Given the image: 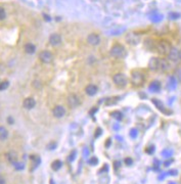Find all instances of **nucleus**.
I'll return each instance as SVG.
<instances>
[{
	"label": "nucleus",
	"instance_id": "obj_1",
	"mask_svg": "<svg viewBox=\"0 0 181 184\" xmlns=\"http://www.w3.org/2000/svg\"><path fill=\"white\" fill-rule=\"evenodd\" d=\"M130 81L131 84L135 87H139L142 86L145 81V75L141 71L139 70H134L131 72V76H130Z\"/></svg>",
	"mask_w": 181,
	"mask_h": 184
},
{
	"label": "nucleus",
	"instance_id": "obj_2",
	"mask_svg": "<svg viewBox=\"0 0 181 184\" xmlns=\"http://www.w3.org/2000/svg\"><path fill=\"white\" fill-rule=\"evenodd\" d=\"M172 48V45L169 41L167 40H160L156 42V51L158 52L160 55L167 56Z\"/></svg>",
	"mask_w": 181,
	"mask_h": 184
},
{
	"label": "nucleus",
	"instance_id": "obj_3",
	"mask_svg": "<svg viewBox=\"0 0 181 184\" xmlns=\"http://www.w3.org/2000/svg\"><path fill=\"white\" fill-rule=\"evenodd\" d=\"M110 54L114 58H117V59L123 58L126 56L127 51H126V48H125L122 44H115V45H113V47L111 48Z\"/></svg>",
	"mask_w": 181,
	"mask_h": 184
},
{
	"label": "nucleus",
	"instance_id": "obj_4",
	"mask_svg": "<svg viewBox=\"0 0 181 184\" xmlns=\"http://www.w3.org/2000/svg\"><path fill=\"white\" fill-rule=\"evenodd\" d=\"M113 82L117 87L124 88L128 84V78L124 73H117L113 76Z\"/></svg>",
	"mask_w": 181,
	"mask_h": 184
},
{
	"label": "nucleus",
	"instance_id": "obj_5",
	"mask_svg": "<svg viewBox=\"0 0 181 184\" xmlns=\"http://www.w3.org/2000/svg\"><path fill=\"white\" fill-rule=\"evenodd\" d=\"M167 58H168L167 59H168L170 62H173V63L180 62V49L172 46L171 50H170L168 55H167Z\"/></svg>",
	"mask_w": 181,
	"mask_h": 184
},
{
	"label": "nucleus",
	"instance_id": "obj_6",
	"mask_svg": "<svg viewBox=\"0 0 181 184\" xmlns=\"http://www.w3.org/2000/svg\"><path fill=\"white\" fill-rule=\"evenodd\" d=\"M67 102H68L69 108H72V109H74V108H77L79 105L81 104V99H80V97L78 96L77 94L71 93V94L68 95Z\"/></svg>",
	"mask_w": 181,
	"mask_h": 184
},
{
	"label": "nucleus",
	"instance_id": "obj_7",
	"mask_svg": "<svg viewBox=\"0 0 181 184\" xmlns=\"http://www.w3.org/2000/svg\"><path fill=\"white\" fill-rule=\"evenodd\" d=\"M39 59L42 63L48 65V63H51L52 61H53V54L49 50H43L39 53Z\"/></svg>",
	"mask_w": 181,
	"mask_h": 184
},
{
	"label": "nucleus",
	"instance_id": "obj_8",
	"mask_svg": "<svg viewBox=\"0 0 181 184\" xmlns=\"http://www.w3.org/2000/svg\"><path fill=\"white\" fill-rule=\"evenodd\" d=\"M48 42H49V44L51 46H53V47H58L61 44V42H62V38L60 34H57V33H53V34H51L49 38H48Z\"/></svg>",
	"mask_w": 181,
	"mask_h": 184
},
{
	"label": "nucleus",
	"instance_id": "obj_9",
	"mask_svg": "<svg viewBox=\"0 0 181 184\" xmlns=\"http://www.w3.org/2000/svg\"><path fill=\"white\" fill-rule=\"evenodd\" d=\"M102 42V39L100 36L96 33H91L87 36V43L91 46H98Z\"/></svg>",
	"mask_w": 181,
	"mask_h": 184
},
{
	"label": "nucleus",
	"instance_id": "obj_10",
	"mask_svg": "<svg viewBox=\"0 0 181 184\" xmlns=\"http://www.w3.org/2000/svg\"><path fill=\"white\" fill-rule=\"evenodd\" d=\"M52 115L57 119L64 118L66 115V108L62 107V105H55V107L52 108Z\"/></svg>",
	"mask_w": 181,
	"mask_h": 184
},
{
	"label": "nucleus",
	"instance_id": "obj_11",
	"mask_svg": "<svg viewBox=\"0 0 181 184\" xmlns=\"http://www.w3.org/2000/svg\"><path fill=\"white\" fill-rule=\"evenodd\" d=\"M148 69L152 72H158L160 71V58H152L148 62Z\"/></svg>",
	"mask_w": 181,
	"mask_h": 184
},
{
	"label": "nucleus",
	"instance_id": "obj_12",
	"mask_svg": "<svg viewBox=\"0 0 181 184\" xmlns=\"http://www.w3.org/2000/svg\"><path fill=\"white\" fill-rule=\"evenodd\" d=\"M126 41L130 45H137L139 42H140V36L137 35V34L130 33L126 36Z\"/></svg>",
	"mask_w": 181,
	"mask_h": 184
},
{
	"label": "nucleus",
	"instance_id": "obj_13",
	"mask_svg": "<svg viewBox=\"0 0 181 184\" xmlns=\"http://www.w3.org/2000/svg\"><path fill=\"white\" fill-rule=\"evenodd\" d=\"M171 70V63L166 58H160V71L163 73H167Z\"/></svg>",
	"mask_w": 181,
	"mask_h": 184
},
{
	"label": "nucleus",
	"instance_id": "obj_14",
	"mask_svg": "<svg viewBox=\"0 0 181 184\" xmlns=\"http://www.w3.org/2000/svg\"><path fill=\"white\" fill-rule=\"evenodd\" d=\"M84 91L86 95H88V96H94L95 94H97V92H98V87L94 84H89L85 87Z\"/></svg>",
	"mask_w": 181,
	"mask_h": 184
},
{
	"label": "nucleus",
	"instance_id": "obj_15",
	"mask_svg": "<svg viewBox=\"0 0 181 184\" xmlns=\"http://www.w3.org/2000/svg\"><path fill=\"white\" fill-rule=\"evenodd\" d=\"M36 105V100L33 97H27L23 101V107L26 109H32Z\"/></svg>",
	"mask_w": 181,
	"mask_h": 184
},
{
	"label": "nucleus",
	"instance_id": "obj_16",
	"mask_svg": "<svg viewBox=\"0 0 181 184\" xmlns=\"http://www.w3.org/2000/svg\"><path fill=\"white\" fill-rule=\"evenodd\" d=\"M24 50H25V52L28 54H34L35 52H36V46L33 43H27L24 46Z\"/></svg>",
	"mask_w": 181,
	"mask_h": 184
},
{
	"label": "nucleus",
	"instance_id": "obj_17",
	"mask_svg": "<svg viewBox=\"0 0 181 184\" xmlns=\"http://www.w3.org/2000/svg\"><path fill=\"white\" fill-rule=\"evenodd\" d=\"M156 42H155L152 39H147V40H145L144 46H145V48L148 49V50L156 51Z\"/></svg>",
	"mask_w": 181,
	"mask_h": 184
},
{
	"label": "nucleus",
	"instance_id": "obj_18",
	"mask_svg": "<svg viewBox=\"0 0 181 184\" xmlns=\"http://www.w3.org/2000/svg\"><path fill=\"white\" fill-rule=\"evenodd\" d=\"M6 158H7V161L9 163H11V164H16V163L17 162V154L16 153H15V151H10V153H8L7 154H6Z\"/></svg>",
	"mask_w": 181,
	"mask_h": 184
},
{
	"label": "nucleus",
	"instance_id": "obj_19",
	"mask_svg": "<svg viewBox=\"0 0 181 184\" xmlns=\"http://www.w3.org/2000/svg\"><path fill=\"white\" fill-rule=\"evenodd\" d=\"M8 137V131L5 127L0 126V141H3L5 139H7Z\"/></svg>",
	"mask_w": 181,
	"mask_h": 184
},
{
	"label": "nucleus",
	"instance_id": "obj_20",
	"mask_svg": "<svg viewBox=\"0 0 181 184\" xmlns=\"http://www.w3.org/2000/svg\"><path fill=\"white\" fill-rule=\"evenodd\" d=\"M61 166H62V163L61 161L57 160L51 164V169L53 170V171H58V170L61 168Z\"/></svg>",
	"mask_w": 181,
	"mask_h": 184
},
{
	"label": "nucleus",
	"instance_id": "obj_21",
	"mask_svg": "<svg viewBox=\"0 0 181 184\" xmlns=\"http://www.w3.org/2000/svg\"><path fill=\"white\" fill-rule=\"evenodd\" d=\"M152 102H154V104L156 105V108H158L160 111H162L163 113L166 112V108L164 107V104H163L159 99H152Z\"/></svg>",
	"mask_w": 181,
	"mask_h": 184
},
{
	"label": "nucleus",
	"instance_id": "obj_22",
	"mask_svg": "<svg viewBox=\"0 0 181 184\" xmlns=\"http://www.w3.org/2000/svg\"><path fill=\"white\" fill-rule=\"evenodd\" d=\"M8 86H9V82H8V81H3V82H0V91L7 89Z\"/></svg>",
	"mask_w": 181,
	"mask_h": 184
},
{
	"label": "nucleus",
	"instance_id": "obj_23",
	"mask_svg": "<svg viewBox=\"0 0 181 184\" xmlns=\"http://www.w3.org/2000/svg\"><path fill=\"white\" fill-rule=\"evenodd\" d=\"M6 17V12L5 9L2 7V6H0V21H3Z\"/></svg>",
	"mask_w": 181,
	"mask_h": 184
},
{
	"label": "nucleus",
	"instance_id": "obj_24",
	"mask_svg": "<svg viewBox=\"0 0 181 184\" xmlns=\"http://www.w3.org/2000/svg\"><path fill=\"white\" fill-rule=\"evenodd\" d=\"M175 76L179 81H181V66H179L178 68L175 70Z\"/></svg>",
	"mask_w": 181,
	"mask_h": 184
},
{
	"label": "nucleus",
	"instance_id": "obj_25",
	"mask_svg": "<svg viewBox=\"0 0 181 184\" xmlns=\"http://www.w3.org/2000/svg\"><path fill=\"white\" fill-rule=\"evenodd\" d=\"M13 166H15L16 170H22V169H24V164H22V163L16 162V164H13Z\"/></svg>",
	"mask_w": 181,
	"mask_h": 184
},
{
	"label": "nucleus",
	"instance_id": "obj_26",
	"mask_svg": "<svg viewBox=\"0 0 181 184\" xmlns=\"http://www.w3.org/2000/svg\"><path fill=\"white\" fill-rule=\"evenodd\" d=\"M0 184H6V180L3 176H0Z\"/></svg>",
	"mask_w": 181,
	"mask_h": 184
},
{
	"label": "nucleus",
	"instance_id": "obj_27",
	"mask_svg": "<svg viewBox=\"0 0 181 184\" xmlns=\"http://www.w3.org/2000/svg\"><path fill=\"white\" fill-rule=\"evenodd\" d=\"M7 121H8V123H9V124H12V123H13V120H12L11 118H10V117H9V118H8V120H7Z\"/></svg>",
	"mask_w": 181,
	"mask_h": 184
},
{
	"label": "nucleus",
	"instance_id": "obj_28",
	"mask_svg": "<svg viewBox=\"0 0 181 184\" xmlns=\"http://www.w3.org/2000/svg\"><path fill=\"white\" fill-rule=\"evenodd\" d=\"M50 184H54V182H53V180H50Z\"/></svg>",
	"mask_w": 181,
	"mask_h": 184
},
{
	"label": "nucleus",
	"instance_id": "obj_29",
	"mask_svg": "<svg viewBox=\"0 0 181 184\" xmlns=\"http://www.w3.org/2000/svg\"><path fill=\"white\" fill-rule=\"evenodd\" d=\"M180 62H181V50H180Z\"/></svg>",
	"mask_w": 181,
	"mask_h": 184
}]
</instances>
